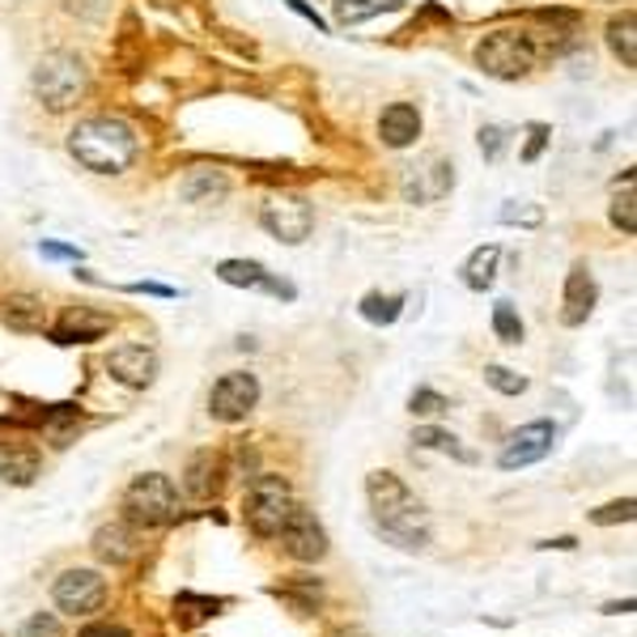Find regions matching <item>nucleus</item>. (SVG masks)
I'll return each instance as SVG.
<instances>
[{
	"mask_svg": "<svg viewBox=\"0 0 637 637\" xmlns=\"http://www.w3.org/2000/svg\"><path fill=\"white\" fill-rule=\"evenodd\" d=\"M107 374L124 387H149L158 374V353L149 344H119L107 353Z\"/></svg>",
	"mask_w": 637,
	"mask_h": 637,
	"instance_id": "obj_13",
	"label": "nucleus"
},
{
	"mask_svg": "<svg viewBox=\"0 0 637 637\" xmlns=\"http://www.w3.org/2000/svg\"><path fill=\"white\" fill-rule=\"evenodd\" d=\"M34 94L47 112H68L77 107V98L85 94V64L68 52H52L34 64Z\"/></svg>",
	"mask_w": 637,
	"mask_h": 637,
	"instance_id": "obj_5",
	"label": "nucleus"
},
{
	"mask_svg": "<svg viewBox=\"0 0 637 637\" xmlns=\"http://www.w3.org/2000/svg\"><path fill=\"white\" fill-rule=\"evenodd\" d=\"M493 332H498L501 344H523V319H519V310H514V302H498L493 306Z\"/></svg>",
	"mask_w": 637,
	"mask_h": 637,
	"instance_id": "obj_28",
	"label": "nucleus"
},
{
	"mask_svg": "<svg viewBox=\"0 0 637 637\" xmlns=\"http://www.w3.org/2000/svg\"><path fill=\"white\" fill-rule=\"evenodd\" d=\"M89 549L94 556L103 561V565H128V561H137L140 556V544H137V527L132 523H107L94 531V540H89Z\"/></svg>",
	"mask_w": 637,
	"mask_h": 637,
	"instance_id": "obj_15",
	"label": "nucleus"
},
{
	"mask_svg": "<svg viewBox=\"0 0 637 637\" xmlns=\"http://www.w3.org/2000/svg\"><path fill=\"white\" fill-rule=\"evenodd\" d=\"M115 328V319L107 310H94V306H73L60 315V323L52 328L56 344H94Z\"/></svg>",
	"mask_w": 637,
	"mask_h": 637,
	"instance_id": "obj_12",
	"label": "nucleus"
},
{
	"mask_svg": "<svg viewBox=\"0 0 637 637\" xmlns=\"http://www.w3.org/2000/svg\"><path fill=\"white\" fill-rule=\"evenodd\" d=\"M285 4H289V9H294V13H302L306 22H315V30H328V22H323V18H319V13H315V9H310V4H302V0H285Z\"/></svg>",
	"mask_w": 637,
	"mask_h": 637,
	"instance_id": "obj_40",
	"label": "nucleus"
},
{
	"mask_svg": "<svg viewBox=\"0 0 637 637\" xmlns=\"http://www.w3.org/2000/svg\"><path fill=\"white\" fill-rule=\"evenodd\" d=\"M217 608H222V599H209V595H192V591H183V595L174 599V612H183V625H200V620L217 616Z\"/></svg>",
	"mask_w": 637,
	"mask_h": 637,
	"instance_id": "obj_29",
	"label": "nucleus"
},
{
	"mask_svg": "<svg viewBox=\"0 0 637 637\" xmlns=\"http://www.w3.org/2000/svg\"><path fill=\"white\" fill-rule=\"evenodd\" d=\"M506 140H510V132H506L501 124H485V128H480V153H485L489 162H498L501 153H506Z\"/></svg>",
	"mask_w": 637,
	"mask_h": 637,
	"instance_id": "obj_36",
	"label": "nucleus"
},
{
	"mask_svg": "<svg viewBox=\"0 0 637 637\" xmlns=\"http://www.w3.org/2000/svg\"><path fill=\"white\" fill-rule=\"evenodd\" d=\"M612 225H620L625 234L637 230V195H634V174L625 179V192L612 195Z\"/></svg>",
	"mask_w": 637,
	"mask_h": 637,
	"instance_id": "obj_30",
	"label": "nucleus"
},
{
	"mask_svg": "<svg viewBox=\"0 0 637 637\" xmlns=\"http://www.w3.org/2000/svg\"><path fill=\"white\" fill-rule=\"evenodd\" d=\"M132 294H153V298H174V289H167V285H128Z\"/></svg>",
	"mask_w": 637,
	"mask_h": 637,
	"instance_id": "obj_41",
	"label": "nucleus"
},
{
	"mask_svg": "<svg viewBox=\"0 0 637 637\" xmlns=\"http://www.w3.org/2000/svg\"><path fill=\"white\" fill-rule=\"evenodd\" d=\"M4 323L9 328H18V332H43V323H47V306L39 302V298H9L4 302Z\"/></svg>",
	"mask_w": 637,
	"mask_h": 637,
	"instance_id": "obj_21",
	"label": "nucleus"
},
{
	"mask_svg": "<svg viewBox=\"0 0 637 637\" xmlns=\"http://www.w3.org/2000/svg\"><path fill=\"white\" fill-rule=\"evenodd\" d=\"M498 264H501V247L498 243H489V247H476L468 255V264H464V285L476 289V294H485L493 280H498Z\"/></svg>",
	"mask_w": 637,
	"mask_h": 637,
	"instance_id": "obj_20",
	"label": "nucleus"
},
{
	"mask_svg": "<svg viewBox=\"0 0 637 637\" xmlns=\"http://www.w3.org/2000/svg\"><path fill=\"white\" fill-rule=\"evenodd\" d=\"M544 140H549V128H544V124H531V140H527V149H523V162H535V158H540Z\"/></svg>",
	"mask_w": 637,
	"mask_h": 637,
	"instance_id": "obj_37",
	"label": "nucleus"
},
{
	"mask_svg": "<svg viewBox=\"0 0 637 637\" xmlns=\"http://www.w3.org/2000/svg\"><path fill=\"white\" fill-rule=\"evenodd\" d=\"M124 523L132 527H170L179 519V493H174V480L167 471H140L132 476V485L124 489Z\"/></svg>",
	"mask_w": 637,
	"mask_h": 637,
	"instance_id": "obj_4",
	"label": "nucleus"
},
{
	"mask_svg": "<svg viewBox=\"0 0 637 637\" xmlns=\"http://www.w3.org/2000/svg\"><path fill=\"white\" fill-rule=\"evenodd\" d=\"M255 404H259V379L251 374V370H230L222 374L213 391H209V413L213 421H222V425H238V421H247L255 413Z\"/></svg>",
	"mask_w": 637,
	"mask_h": 637,
	"instance_id": "obj_8",
	"label": "nucleus"
},
{
	"mask_svg": "<svg viewBox=\"0 0 637 637\" xmlns=\"http://www.w3.org/2000/svg\"><path fill=\"white\" fill-rule=\"evenodd\" d=\"M498 217L506 225H540L544 222V209H540V204H519V200H510Z\"/></svg>",
	"mask_w": 637,
	"mask_h": 637,
	"instance_id": "obj_35",
	"label": "nucleus"
},
{
	"mask_svg": "<svg viewBox=\"0 0 637 637\" xmlns=\"http://www.w3.org/2000/svg\"><path fill=\"white\" fill-rule=\"evenodd\" d=\"M217 277H222L225 285H234V289H264V294H273V298H294V285L273 280L268 268L255 264V259H222V264H217Z\"/></svg>",
	"mask_w": 637,
	"mask_h": 637,
	"instance_id": "obj_16",
	"label": "nucleus"
},
{
	"mask_svg": "<svg viewBox=\"0 0 637 637\" xmlns=\"http://www.w3.org/2000/svg\"><path fill=\"white\" fill-rule=\"evenodd\" d=\"M39 255L43 259H82V251L64 247V243H39Z\"/></svg>",
	"mask_w": 637,
	"mask_h": 637,
	"instance_id": "obj_38",
	"label": "nucleus"
},
{
	"mask_svg": "<svg viewBox=\"0 0 637 637\" xmlns=\"http://www.w3.org/2000/svg\"><path fill=\"white\" fill-rule=\"evenodd\" d=\"M544 549H565V553H570V549H578V540H574V535H561V540H544Z\"/></svg>",
	"mask_w": 637,
	"mask_h": 637,
	"instance_id": "obj_42",
	"label": "nucleus"
},
{
	"mask_svg": "<svg viewBox=\"0 0 637 637\" xmlns=\"http://www.w3.org/2000/svg\"><path fill=\"white\" fill-rule=\"evenodd\" d=\"M446 408H450L446 395H438L434 387H416L413 400H408V413L413 416H438V413H446Z\"/></svg>",
	"mask_w": 637,
	"mask_h": 637,
	"instance_id": "obj_33",
	"label": "nucleus"
},
{
	"mask_svg": "<svg viewBox=\"0 0 637 637\" xmlns=\"http://www.w3.org/2000/svg\"><path fill=\"white\" fill-rule=\"evenodd\" d=\"M395 4H400V0H336V22H340V26H361V22L387 13Z\"/></svg>",
	"mask_w": 637,
	"mask_h": 637,
	"instance_id": "obj_25",
	"label": "nucleus"
},
{
	"mask_svg": "<svg viewBox=\"0 0 637 637\" xmlns=\"http://www.w3.org/2000/svg\"><path fill=\"white\" fill-rule=\"evenodd\" d=\"M634 30H637L634 13H620V18H612V22H608V43H612V52L625 60V68H634V64H637Z\"/></svg>",
	"mask_w": 637,
	"mask_h": 637,
	"instance_id": "obj_26",
	"label": "nucleus"
},
{
	"mask_svg": "<svg viewBox=\"0 0 637 637\" xmlns=\"http://www.w3.org/2000/svg\"><path fill=\"white\" fill-rule=\"evenodd\" d=\"M604 612H612V616H616V612H634V599H625V604H608Z\"/></svg>",
	"mask_w": 637,
	"mask_h": 637,
	"instance_id": "obj_44",
	"label": "nucleus"
},
{
	"mask_svg": "<svg viewBox=\"0 0 637 637\" xmlns=\"http://www.w3.org/2000/svg\"><path fill=\"white\" fill-rule=\"evenodd\" d=\"M365 498H370V510H374V527L387 535L395 549L421 553L429 544V531H434L429 510L395 471H370L365 476Z\"/></svg>",
	"mask_w": 637,
	"mask_h": 637,
	"instance_id": "obj_1",
	"label": "nucleus"
},
{
	"mask_svg": "<svg viewBox=\"0 0 637 637\" xmlns=\"http://www.w3.org/2000/svg\"><path fill=\"white\" fill-rule=\"evenodd\" d=\"M259 225L280 238V243H289V247H298L310 238V230H315V209H310V200L306 195H268L264 200V209H259Z\"/></svg>",
	"mask_w": 637,
	"mask_h": 637,
	"instance_id": "obj_7",
	"label": "nucleus"
},
{
	"mask_svg": "<svg viewBox=\"0 0 637 637\" xmlns=\"http://www.w3.org/2000/svg\"><path fill=\"white\" fill-rule=\"evenodd\" d=\"M77 637H132L124 625H89V629H82Z\"/></svg>",
	"mask_w": 637,
	"mask_h": 637,
	"instance_id": "obj_39",
	"label": "nucleus"
},
{
	"mask_svg": "<svg viewBox=\"0 0 637 637\" xmlns=\"http://www.w3.org/2000/svg\"><path fill=\"white\" fill-rule=\"evenodd\" d=\"M39 468H43V459H39V450L26 443H9L0 446V480L4 485H34L39 480Z\"/></svg>",
	"mask_w": 637,
	"mask_h": 637,
	"instance_id": "obj_19",
	"label": "nucleus"
},
{
	"mask_svg": "<svg viewBox=\"0 0 637 637\" xmlns=\"http://www.w3.org/2000/svg\"><path fill=\"white\" fill-rule=\"evenodd\" d=\"M52 599L64 616H94L107 604V578L98 570H64L52 582Z\"/></svg>",
	"mask_w": 637,
	"mask_h": 637,
	"instance_id": "obj_9",
	"label": "nucleus"
},
{
	"mask_svg": "<svg viewBox=\"0 0 637 637\" xmlns=\"http://www.w3.org/2000/svg\"><path fill=\"white\" fill-rule=\"evenodd\" d=\"M273 595H277L294 616H315L319 604H323V582L315 578V574H289L285 582L273 586Z\"/></svg>",
	"mask_w": 637,
	"mask_h": 637,
	"instance_id": "obj_18",
	"label": "nucleus"
},
{
	"mask_svg": "<svg viewBox=\"0 0 637 637\" xmlns=\"http://www.w3.org/2000/svg\"><path fill=\"white\" fill-rule=\"evenodd\" d=\"M358 310H361V319H365V323L391 328V323L400 319V310H404V294H365Z\"/></svg>",
	"mask_w": 637,
	"mask_h": 637,
	"instance_id": "obj_24",
	"label": "nucleus"
},
{
	"mask_svg": "<svg viewBox=\"0 0 637 637\" xmlns=\"http://www.w3.org/2000/svg\"><path fill=\"white\" fill-rule=\"evenodd\" d=\"M217 485H222V464L213 459V450H200L192 459V468H188V493L192 498H213Z\"/></svg>",
	"mask_w": 637,
	"mask_h": 637,
	"instance_id": "obj_22",
	"label": "nucleus"
},
{
	"mask_svg": "<svg viewBox=\"0 0 637 637\" xmlns=\"http://www.w3.org/2000/svg\"><path fill=\"white\" fill-rule=\"evenodd\" d=\"M556 446V425L553 421H527L519 425L506 446H501L498 455V468L501 471H519V468H531V464H540L544 455H553Z\"/></svg>",
	"mask_w": 637,
	"mask_h": 637,
	"instance_id": "obj_10",
	"label": "nucleus"
},
{
	"mask_svg": "<svg viewBox=\"0 0 637 637\" xmlns=\"http://www.w3.org/2000/svg\"><path fill=\"white\" fill-rule=\"evenodd\" d=\"M476 64L485 68V77H498V82H519L535 68V47L531 39L519 30H493L476 43Z\"/></svg>",
	"mask_w": 637,
	"mask_h": 637,
	"instance_id": "obj_6",
	"label": "nucleus"
},
{
	"mask_svg": "<svg viewBox=\"0 0 637 637\" xmlns=\"http://www.w3.org/2000/svg\"><path fill=\"white\" fill-rule=\"evenodd\" d=\"M277 540L280 549L294 561H302V565H319L328 556V531H323V523L306 506H294V514H289V523L280 527Z\"/></svg>",
	"mask_w": 637,
	"mask_h": 637,
	"instance_id": "obj_11",
	"label": "nucleus"
},
{
	"mask_svg": "<svg viewBox=\"0 0 637 637\" xmlns=\"http://www.w3.org/2000/svg\"><path fill=\"white\" fill-rule=\"evenodd\" d=\"M485 383L493 391H501V395H523L527 391V379L514 374L510 365H485Z\"/></svg>",
	"mask_w": 637,
	"mask_h": 637,
	"instance_id": "obj_32",
	"label": "nucleus"
},
{
	"mask_svg": "<svg viewBox=\"0 0 637 637\" xmlns=\"http://www.w3.org/2000/svg\"><path fill=\"white\" fill-rule=\"evenodd\" d=\"M637 519V501L625 498V501H608L599 510H591V523L595 527H612V523H634Z\"/></svg>",
	"mask_w": 637,
	"mask_h": 637,
	"instance_id": "obj_31",
	"label": "nucleus"
},
{
	"mask_svg": "<svg viewBox=\"0 0 637 637\" xmlns=\"http://www.w3.org/2000/svg\"><path fill=\"white\" fill-rule=\"evenodd\" d=\"M413 443L425 446V450H443V455H455L459 464H476V455H471V450H464L455 434H446V429H434V425H421V429L413 434Z\"/></svg>",
	"mask_w": 637,
	"mask_h": 637,
	"instance_id": "obj_27",
	"label": "nucleus"
},
{
	"mask_svg": "<svg viewBox=\"0 0 637 637\" xmlns=\"http://www.w3.org/2000/svg\"><path fill=\"white\" fill-rule=\"evenodd\" d=\"M137 132L124 124V119H112V115H94V119H82L73 132H68V153L82 162L85 170L94 174H124V170L137 162Z\"/></svg>",
	"mask_w": 637,
	"mask_h": 637,
	"instance_id": "obj_2",
	"label": "nucleus"
},
{
	"mask_svg": "<svg viewBox=\"0 0 637 637\" xmlns=\"http://www.w3.org/2000/svg\"><path fill=\"white\" fill-rule=\"evenodd\" d=\"M599 302V285L591 277L586 264H574L570 277H565V294H561V323L565 328H582L591 319V310Z\"/></svg>",
	"mask_w": 637,
	"mask_h": 637,
	"instance_id": "obj_14",
	"label": "nucleus"
},
{
	"mask_svg": "<svg viewBox=\"0 0 637 637\" xmlns=\"http://www.w3.org/2000/svg\"><path fill=\"white\" fill-rule=\"evenodd\" d=\"M328 637H370L365 629H358V625H340V629H332Z\"/></svg>",
	"mask_w": 637,
	"mask_h": 637,
	"instance_id": "obj_43",
	"label": "nucleus"
},
{
	"mask_svg": "<svg viewBox=\"0 0 637 637\" xmlns=\"http://www.w3.org/2000/svg\"><path fill=\"white\" fill-rule=\"evenodd\" d=\"M18 637H64L56 612H34L26 625L18 629Z\"/></svg>",
	"mask_w": 637,
	"mask_h": 637,
	"instance_id": "obj_34",
	"label": "nucleus"
},
{
	"mask_svg": "<svg viewBox=\"0 0 637 637\" xmlns=\"http://www.w3.org/2000/svg\"><path fill=\"white\" fill-rule=\"evenodd\" d=\"M294 485L277 476V471H259L255 480L247 485V501H243V519H247L251 535H259V540H277L280 527L289 523V514H294Z\"/></svg>",
	"mask_w": 637,
	"mask_h": 637,
	"instance_id": "obj_3",
	"label": "nucleus"
},
{
	"mask_svg": "<svg viewBox=\"0 0 637 637\" xmlns=\"http://www.w3.org/2000/svg\"><path fill=\"white\" fill-rule=\"evenodd\" d=\"M379 137L387 149H408L416 137H421V112L413 103H391L379 115Z\"/></svg>",
	"mask_w": 637,
	"mask_h": 637,
	"instance_id": "obj_17",
	"label": "nucleus"
},
{
	"mask_svg": "<svg viewBox=\"0 0 637 637\" xmlns=\"http://www.w3.org/2000/svg\"><path fill=\"white\" fill-rule=\"evenodd\" d=\"M225 192H230V179H225L222 170H192L188 183H183V200H192V204L222 200Z\"/></svg>",
	"mask_w": 637,
	"mask_h": 637,
	"instance_id": "obj_23",
	"label": "nucleus"
}]
</instances>
